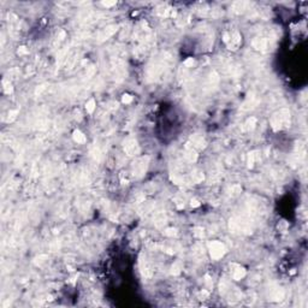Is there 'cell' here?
I'll return each mask as SVG.
<instances>
[{
  "label": "cell",
  "instance_id": "10",
  "mask_svg": "<svg viewBox=\"0 0 308 308\" xmlns=\"http://www.w3.org/2000/svg\"><path fill=\"white\" fill-rule=\"evenodd\" d=\"M254 124H255V119L254 118H250L247 120V123L244 124L246 127H244V129H247V130H249V129H253L254 128Z\"/></svg>",
  "mask_w": 308,
  "mask_h": 308
},
{
  "label": "cell",
  "instance_id": "4",
  "mask_svg": "<svg viewBox=\"0 0 308 308\" xmlns=\"http://www.w3.org/2000/svg\"><path fill=\"white\" fill-rule=\"evenodd\" d=\"M124 149H125V152L129 154V155H135V154L138 153V151H140V148H138V146H137V142H136L135 140H129V141H127V143L124 145Z\"/></svg>",
  "mask_w": 308,
  "mask_h": 308
},
{
  "label": "cell",
  "instance_id": "3",
  "mask_svg": "<svg viewBox=\"0 0 308 308\" xmlns=\"http://www.w3.org/2000/svg\"><path fill=\"white\" fill-rule=\"evenodd\" d=\"M147 160L148 158H141L138 159L136 163H134V174H137V176H141L143 174V172L146 171V166H147Z\"/></svg>",
  "mask_w": 308,
  "mask_h": 308
},
{
  "label": "cell",
  "instance_id": "8",
  "mask_svg": "<svg viewBox=\"0 0 308 308\" xmlns=\"http://www.w3.org/2000/svg\"><path fill=\"white\" fill-rule=\"evenodd\" d=\"M2 84H4V90H5V93H6V94H10V93L12 92V86H11L10 81L4 79V81H2Z\"/></svg>",
  "mask_w": 308,
  "mask_h": 308
},
{
  "label": "cell",
  "instance_id": "13",
  "mask_svg": "<svg viewBox=\"0 0 308 308\" xmlns=\"http://www.w3.org/2000/svg\"><path fill=\"white\" fill-rule=\"evenodd\" d=\"M25 47H20V50H18L19 54H23V53H27V50H24Z\"/></svg>",
  "mask_w": 308,
  "mask_h": 308
},
{
  "label": "cell",
  "instance_id": "9",
  "mask_svg": "<svg viewBox=\"0 0 308 308\" xmlns=\"http://www.w3.org/2000/svg\"><path fill=\"white\" fill-rule=\"evenodd\" d=\"M94 108H95V101L92 99V100H89L88 104H87V111L92 113V112L94 111Z\"/></svg>",
  "mask_w": 308,
  "mask_h": 308
},
{
  "label": "cell",
  "instance_id": "6",
  "mask_svg": "<svg viewBox=\"0 0 308 308\" xmlns=\"http://www.w3.org/2000/svg\"><path fill=\"white\" fill-rule=\"evenodd\" d=\"M244 274H246V271L241 266H236V270H232V277L235 279H241L244 277Z\"/></svg>",
  "mask_w": 308,
  "mask_h": 308
},
{
  "label": "cell",
  "instance_id": "2",
  "mask_svg": "<svg viewBox=\"0 0 308 308\" xmlns=\"http://www.w3.org/2000/svg\"><path fill=\"white\" fill-rule=\"evenodd\" d=\"M208 247H210L211 256L213 259H215V260L220 259V258L224 255V253H225V247H224V244L220 243V242H218V241H213V242H211Z\"/></svg>",
  "mask_w": 308,
  "mask_h": 308
},
{
  "label": "cell",
  "instance_id": "12",
  "mask_svg": "<svg viewBox=\"0 0 308 308\" xmlns=\"http://www.w3.org/2000/svg\"><path fill=\"white\" fill-rule=\"evenodd\" d=\"M133 100V97L130 95H128V94H125V95H123V102H125V104H129L130 101Z\"/></svg>",
  "mask_w": 308,
  "mask_h": 308
},
{
  "label": "cell",
  "instance_id": "5",
  "mask_svg": "<svg viewBox=\"0 0 308 308\" xmlns=\"http://www.w3.org/2000/svg\"><path fill=\"white\" fill-rule=\"evenodd\" d=\"M253 46L256 50H265L266 46H267V41L265 38H256V40L253 41Z\"/></svg>",
  "mask_w": 308,
  "mask_h": 308
},
{
  "label": "cell",
  "instance_id": "1",
  "mask_svg": "<svg viewBox=\"0 0 308 308\" xmlns=\"http://www.w3.org/2000/svg\"><path fill=\"white\" fill-rule=\"evenodd\" d=\"M289 118V112L287 110H282L280 112H278L277 115H274L271 119V124L274 129H279L284 123H287Z\"/></svg>",
  "mask_w": 308,
  "mask_h": 308
},
{
  "label": "cell",
  "instance_id": "11",
  "mask_svg": "<svg viewBox=\"0 0 308 308\" xmlns=\"http://www.w3.org/2000/svg\"><path fill=\"white\" fill-rule=\"evenodd\" d=\"M179 271H181V264L179 262H177V264H174L172 266V273H179Z\"/></svg>",
  "mask_w": 308,
  "mask_h": 308
},
{
  "label": "cell",
  "instance_id": "7",
  "mask_svg": "<svg viewBox=\"0 0 308 308\" xmlns=\"http://www.w3.org/2000/svg\"><path fill=\"white\" fill-rule=\"evenodd\" d=\"M74 138H75V141L78 142V143H83V142H86V136L82 134L81 131H78V130H76V131L74 133Z\"/></svg>",
  "mask_w": 308,
  "mask_h": 308
}]
</instances>
